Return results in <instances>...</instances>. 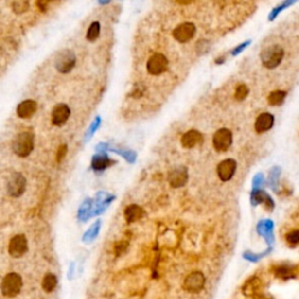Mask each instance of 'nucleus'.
Here are the masks:
<instances>
[{"label":"nucleus","instance_id":"f257e3e1","mask_svg":"<svg viewBox=\"0 0 299 299\" xmlns=\"http://www.w3.org/2000/svg\"><path fill=\"white\" fill-rule=\"evenodd\" d=\"M34 147V137L31 132H21L16 136L13 143L12 149L17 156L25 158V157L30 156Z\"/></svg>","mask_w":299,"mask_h":299},{"label":"nucleus","instance_id":"f03ea898","mask_svg":"<svg viewBox=\"0 0 299 299\" xmlns=\"http://www.w3.org/2000/svg\"><path fill=\"white\" fill-rule=\"evenodd\" d=\"M22 289V277L17 272H10L1 281V293L5 297L13 298L18 296Z\"/></svg>","mask_w":299,"mask_h":299},{"label":"nucleus","instance_id":"7ed1b4c3","mask_svg":"<svg viewBox=\"0 0 299 299\" xmlns=\"http://www.w3.org/2000/svg\"><path fill=\"white\" fill-rule=\"evenodd\" d=\"M284 57V51L281 46L278 45H272L266 47L264 51L261 53V60L264 67L269 69H274L276 67L281 65V60Z\"/></svg>","mask_w":299,"mask_h":299},{"label":"nucleus","instance_id":"20e7f679","mask_svg":"<svg viewBox=\"0 0 299 299\" xmlns=\"http://www.w3.org/2000/svg\"><path fill=\"white\" fill-rule=\"evenodd\" d=\"M206 284V277L201 271H193L190 275L186 276L184 284L185 291L190 293H199L204 290Z\"/></svg>","mask_w":299,"mask_h":299},{"label":"nucleus","instance_id":"39448f33","mask_svg":"<svg viewBox=\"0 0 299 299\" xmlns=\"http://www.w3.org/2000/svg\"><path fill=\"white\" fill-rule=\"evenodd\" d=\"M28 250V243L25 235L18 234L13 236L8 243V254L13 258L22 257Z\"/></svg>","mask_w":299,"mask_h":299},{"label":"nucleus","instance_id":"423d86ee","mask_svg":"<svg viewBox=\"0 0 299 299\" xmlns=\"http://www.w3.org/2000/svg\"><path fill=\"white\" fill-rule=\"evenodd\" d=\"M233 143V136L228 129H220L213 136V146L217 152H226Z\"/></svg>","mask_w":299,"mask_h":299},{"label":"nucleus","instance_id":"0eeeda50","mask_svg":"<svg viewBox=\"0 0 299 299\" xmlns=\"http://www.w3.org/2000/svg\"><path fill=\"white\" fill-rule=\"evenodd\" d=\"M26 190V179L21 173H13L7 181V193L12 197H19Z\"/></svg>","mask_w":299,"mask_h":299},{"label":"nucleus","instance_id":"6e6552de","mask_svg":"<svg viewBox=\"0 0 299 299\" xmlns=\"http://www.w3.org/2000/svg\"><path fill=\"white\" fill-rule=\"evenodd\" d=\"M146 67H147V71H149L151 75L157 76V75H160L162 72L166 71L168 67V61L164 54L156 53L150 57L149 61H147Z\"/></svg>","mask_w":299,"mask_h":299},{"label":"nucleus","instance_id":"1a4fd4ad","mask_svg":"<svg viewBox=\"0 0 299 299\" xmlns=\"http://www.w3.org/2000/svg\"><path fill=\"white\" fill-rule=\"evenodd\" d=\"M195 25L193 22H182L173 31V36L180 43L188 42L195 34Z\"/></svg>","mask_w":299,"mask_h":299},{"label":"nucleus","instance_id":"9d476101","mask_svg":"<svg viewBox=\"0 0 299 299\" xmlns=\"http://www.w3.org/2000/svg\"><path fill=\"white\" fill-rule=\"evenodd\" d=\"M76 62V57L70 51H63L56 56L55 67L60 72H68L72 69Z\"/></svg>","mask_w":299,"mask_h":299},{"label":"nucleus","instance_id":"9b49d317","mask_svg":"<svg viewBox=\"0 0 299 299\" xmlns=\"http://www.w3.org/2000/svg\"><path fill=\"white\" fill-rule=\"evenodd\" d=\"M188 180V172L187 168L184 166H180L174 168L168 174V182L173 188L182 187Z\"/></svg>","mask_w":299,"mask_h":299},{"label":"nucleus","instance_id":"f8f14e48","mask_svg":"<svg viewBox=\"0 0 299 299\" xmlns=\"http://www.w3.org/2000/svg\"><path fill=\"white\" fill-rule=\"evenodd\" d=\"M236 171V161L234 159H226L217 166V176L222 181H229Z\"/></svg>","mask_w":299,"mask_h":299},{"label":"nucleus","instance_id":"ddd939ff","mask_svg":"<svg viewBox=\"0 0 299 299\" xmlns=\"http://www.w3.org/2000/svg\"><path fill=\"white\" fill-rule=\"evenodd\" d=\"M70 117V109L66 104H57L52 112V123L56 126H62Z\"/></svg>","mask_w":299,"mask_h":299},{"label":"nucleus","instance_id":"4468645a","mask_svg":"<svg viewBox=\"0 0 299 299\" xmlns=\"http://www.w3.org/2000/svg\"><path fill=\"white\" fill-rule=\"evenodd\" d=\"M274 116L269 114V112H264V114H261L258 116L256 122H255V130H256V132L258 133H263L271 129V127L274 126Z\"/></svg>","mask_w":299,"mask_h":299},{"label":"nucleus","instance_id":"2eb2a0df","mask_svg":"<svg viewBox=\"0 0 299 299\" xmlns=\"http://www.w3.org/2000/svg\"><path fill=\"white\" fill-rule=\"evenodd\" d=\"M37 109V104L35 101L27 100L21 102L17 108V115L18 117L22 118V120H27V118H31L32 116L35 114Z\"/></svg>","mask_w":299,"mask_h":299},{"label":"nucleus","instance_id":"dca6fc26","mask_svg":"<svg viewBox=\"0 0 299 299\" xmlns=\"http://www.w3.org/2000/svg\"><path fill=\"white\" fill-rule=\"evenodd\" d=\"M202 143V135L196 130H190L181 137V145L186 149H192Z\"/></svg>","mask_w":299,"mask_h":299},{"label":"nucleus","instance_id":"f3484780","mask_svg":"<svg viewBox=\"0 0 299 299\" xmlns=\"http://www.w3.org/2000/svg\"><path fill=\"white\" fill-rule=\"evenodd\" d=\"M144 215H145L144 210L138 205L127 206L125 211H124V217H125L127 223L137 222L141 219H143Z\"/></svg>","mask_w":299,"mask_h":299},{"label":"nucleus","instance_id":"a211bd4d","mask_svg":"<svg viewBox=\"0 0 299 299\" xmlns=\"http://www.w3.org/2000/svg\"><path fill=\"white\" fill-rule=\"evenodd\" d=\"M275 275L281 280H289L295 277V269L290 265H280L275 269Z\"/></svg>","mask_w":299,"mask_h":299},{"label":"nucleus","instance_id":"6ab92c4d","mask_svg":"<svg viewBox=\"0 0 299 299\" xmlns=\"http://www.w3.org/2000/svg\"><path fill=\"white\" fill-rule=\"evenodd\" d=\"M57 285V277L54 274H47L43 277L42 281V289L45 290L46 292H52L54 291L55 287Z\"/></svg>","mask_w":299,"mask_h":299},{"label":"nucleus","instance_id":"aec40b11","mask_svg":"<svg viewBox=\"0 0 299 299\" xmlns=\"http://www.w3.org/2000/svg\"><path fill=\"white\" fill-rule=\"evenodd\" d=\"M261 289V281L258 278H251L246 283V285L243 286V292L246 296H252L255 295L258 290Z\"/></svg>","mask_w":299,"mask_h":299},{"label":"nucleus","instance_id":"412c9836","mask_svg":"<svg viewBox=\"0 0 299 299\" xmlns=\"http://www.w3.org/2000/svg\"><path fill=\"white\" fill-rule=\"evenodd\" d=\"M286 97V92L283 91V90H276V91H272L271 94L269 95L268 97V102L271 106H280L284 102Z\"/></svg>","mask_w":299,"mask_h":299},{"label":"nucleus","instance_id":"4be33fe9","mask_svg":"<svg viewBox=\"0 0 299 299\" xmlns=\"http://www.w3.org/2000/svg\"><path fill=\"white\" fill-rule=\"evenodd\" d=\"M100 24H98V22H92V24L90 25L88 33H87V39H88L89 41H95V40L100 36Z\"/></svg>","mask_w":299,"mask_h":299},{"label":"nucleus","instance_id":"5701e85b","mask_svg":"<svg viewBox=\"0 0 299 299\" xmlns=\"http://www.w3.org/2000/svg\"><path fill=\"white\" fill-rule=\"evenodd\" d=\"M249 94V89L246 84H240L239 87L236 88V91H235V98L237 101H243Z\"/></svg>","mask_w":299,"mask_h":299},{"label":"nucleus","instance_id":"b1692460","mask_svg":"<svg viewBox=\"0 0 299 299\" xmlns=\"http://www.w3.org/2000/svg\"><path fill=\"white\" fill-rule=\"evenodd\" d=\"M110 162L106 158H101V157H96V158L92 160V167L95 170H103L106 168L108 165H110Z\"/></svg>","mask_w":299,"mask_h":299},{"label":"nucleus","instance_id":"393cba45","mask_svg":"<svg viewBox=\"0 0 299 299\" xmlns=\"http://www.w3.org/2000/svg\"><path fill=\"white\" fill-rule=\"evenodd\" d=\"M286 241L290 243V245H292V246L298 245V243H299V229L287 233Z\"/></svg>","mask_w":299,"mask_h":299},{"label":"nucleus","instance_id":"a878e982","mask_svg":"<svg viewBox=\"0 0 299 299\" xmlns=\"http://www.w3.org/2000/svg\"><path fill=\"white\" fill-rule=\"evenodd\" d=\"M296 1H297V0H286L285 2H283V4H281V6H280V7L277 8V10H275L274 12H272V18H274L275 16H277V13H278V12H281V10H284V8L291 6V5H292V4H295Z\"/></svg>","mask_w":299,"mask_h":299},{"label":"nucleus","instance_id":"bb28decb","mask_svg":"<svg viewBox=\"0 0 299 299\" xmlns=\"http://www.w3.org/2000/svg\"><path fill=\"white\" fill-rule=\"evenodd\" d=\"M52 1H54V0H37L36 1V6L40 8V10L42 11V12H45L46 10H47L48 5L51 4Z\"/></svg>","mask_w":299,"mask_h":299},{"label":"nucleus","instance_id":"cd10ccee","mask_svg":"<svg viewBox=\"0 0 299 299\" xmlns=\"http://www.w3.org/2000/svg\"><path fill=\"white\" fill-rule=\"evenodd\" d=\"M67 153V146L66 145H61L59 151H57V155H56V161L60 162L63 159V157L66 156Z\"/></svg>","mask_w":299,"mask_h":299},{"label":"nucleus","instance_id":"c85d7f7f","mask_svg":"<svg viewBox=\"0 0 299 299\" xmlns=\"http://www.w3.org/2000/svg\"><path fill=\"white\" fill-rule=\"evenodd\" d=\"M178 1V4L180 5H191L192 2H194L195 0H176Z\"/></svg>","mask_w":299,"mask_h":299}]
</instances>
